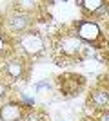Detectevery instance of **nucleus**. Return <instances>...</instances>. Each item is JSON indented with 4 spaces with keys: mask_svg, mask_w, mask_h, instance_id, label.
<instances>
[{
    "mask_svg": "<svg viewBox=\"0 0 109 121\" xmlns=\"http://www.w3.org/2000/svg\"><path fill=\"white\" fill-rule=\"evenodd\" d=\"M57 83L64 96H76L85 85V78L80 74H62L57 80Z\"/></svg>",
    "mask_w": 109,
    "mask_h": 121,
    "instance_id": "nucleus-1",
    "label": "nucleus"
},
{
    "mask_svg": "<svg viewBox=\"0 0 109 121\" xmlns=\"http://www.w3.org/2000/svg\"><path fill=\"white\" fill-rule=\"evenodd\" d=\"M58 51L67 58H76L84 51V43L76 35H66L58 40Z\"/></svg>",
    "mask_w": 109,
    "mask_h": 121,
    "instance_id": "nucleus-2",
    "label": "nucleus"
},
{
    "mask_svg": "<svg viewBox=\"0 0 109 121\" xmlns=\"http://www.w3.org/2000/svg\"><path fill=\"white\" fill-rule=\"evenodd\" d=\"M20 47L24 49V52L31 56H38L44 51V40L40 38V35L36 33H24L20 36Z\"/></svg>",
    "mask_w": 109,
    "mask_h": 121,
    "instance_id": "nucleus-3",
    "label": "nucleus"
},
{
    "mask_svg": "<svg viewBox=\"0 0 109 121\" xmlns=\"http://www.w3.org/2000/svg\"><path fill=\"white\" fill-rule=\"evenodd\" d=\"M78 38L82 42H96L100 38V27L91 20H84L78 24Z\"/></svg>",
    "mask_w": 109,
    "mask_h": 121,
    "instance_id": "nucleus-4",
    "label": "nucleus"
},
{
    "mask_svg": "<svg viewBox=\"0 0 109 121\" xmlns=\"http://www.w3.org/2000/svg\"><path fill=\"white\" fill-rule=\"evenodd\" d=\"M87 105L95 110H105L109 107V92L105 89H95L87 98Z\"/></svg>",
    "mask_w": 109,
    "mask_h": 121,
    "instance_id": "nucleus-5",
    "label": "nucleus"
},
{
    "mask_svg": "<svg viewBox=\"0 0 109 121\" xmlns=\"http://www.w3.org/2000/svg\"><path fill=\"white\" fill-rule=\"evenodd\" d=\"M22 117V107L18 103H7L0 108V119L2 121H18Z\"/></svg>",
    "mask_w": 109,
    "mask_h": 121,
    "instance_id": "nucleus-6",
    "label": "nucleus"
},
{
    "mask_svg": "<svg viewBox=\"0 0 109 121\" xmlns=\"http://www.w3.org/2000/svg\"><path fill=\"white\" fill-rule=\"evenodd\" d=\"M5 74L11 76L13 80H20L22 76H24V61L15 58V60H11L5 63Z\"/></svg>",
    "mask_w": 109,
    "mask_h": 121,
    "instance_id": "nucleus-7",
    "label": "nucleus"
},
{
    "mask_svg": "<svg viewBox=\"0 0 109 121\" xmlns=\"http://www.w3.org/2000/svg\"><path fill=\"white\" fill-rule=\"evenodd\" d=\"M7 24H9V27L15 31V33H22V31L29 25V16L22 15V13H16V15L9 16V22H7Z\"/></svg>",
    "mask_w": 109,
    "mask_h": 121,
    "instance_id": "nucleus-8",
    "label": "nucleus"
},
{
    "mask_svg": "<svg viewBox=\"0 0 109 121\" xmlns=\"http://www.w3.org/2000/svg\"><path fill=\"white\" fill-rule=\"evenodd\" d=\"M78 4L82 5L84 11H87V13H102L105 9V4L102 0H82Z\"/></svg>",
    "mask_w": 109,
    "mask_h": 121,
    "instance_id": "nucleus-9",
    "label": "nucleus"
},
{
    "mask_svg": "<svg viewBox=\"0 0 109 121\" xmlns=\"http://www.w3.org/2000/svg\"><path fill=\"white\" fill-rule=\"evenodd\" d=\"M26 121H44V116L38 112H29L26 116Z\"/></svg>",
    "mask_w": 109,
    "mask_h": 121,
    "instance_id": "nucleus-10",
    "label": "nucleus"
},
{
    "mask_svg": "<svg viewBox=\"0 0 109 121\" xmlns=\"http://www.w3.org/2000/svg\"><path fill=\"white\" fill-rule=\"evenodd\" d=\"M49 89H51V87H49V83H47V81H42V83H38V85H36V91H38V92H44V91L49 92Z\"/></svg>",
    "mask_w": 109,
    "mask_h": 121,
    "instance_id": "nucleus-11",
    "label": "nucleus"
},
{
    "mask_svg": "<svg viewBox=\"0 0 109 121\" xmlns=\"http://www.w3.org/2000/svg\"><path fill=\"white\" fill-rule=\"evenodd\" d=\"M102 85H104V89H105V91L109 92V72H107V74L104 76V81H102Z\"/></svg>",
    "mask_w": 109,
    "mask_h": 121,
    "instance_id": "nucleus-12",
    "label": "nucleus"
},
{
    "mask_svg": "<svg viewBox=\"0 0 109 121\" xmlns=\"http://www.w3.org/2000/svg\"><path fill=\"white\" fill-rule=\"evenodd\" d=\"M5 92H7V87H5L4 83L0 81V98H4V96H5Z\"/></svg>",
    "mask_w": 109,
    "mask_h": 121,
    "instance_id": "nucleus-13",
    "label": "nucleus"
},
{
    "mask_svg": "<svg viewBox=\"0 0 109 121\" xmlns=\"http://www.w3.org/2000/svg\"><path fill=\"white\" fill-rule=\"evenodd\" d=\"M98 121H109V112H104L102 116H100V119Z\"/></svg>",
    "mask_w": 109,
    "mask_h": 121,
    "instance_id": "nucleus-14",
    "label": "nucleus"
},
{
    "mask_svg": "<svg viewBox=\"0 0 109 121\" xmlns=\"http://www.w3.org/2000/svg\"><path fill=\"white\" fill-rule=\"evenodd\" d=\"M4 49V38H2V36H0V51Z\"/></svg>",
    "mask_w": 109,
    "mask_h": 121,
    "instance_id": "nucleus-15",
    "label": "nucleus"
}]
</instances>
